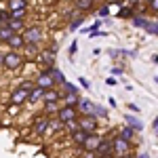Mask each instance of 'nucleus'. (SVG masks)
Returning <instances> with one entry per match:
<instances>
[{
    "label": "nucleus",
    "instance_id": "obj_23",
    "mask_svg": "<svg viewBox=\"0 0 158 158\" xmlns=\"http://www.w3.org/2000/svg\"><path fill=\"white\" fill-rule=\"evenodd\" d=\"M15 34H17V32H13L11 27H9V23L0 25V42H9V40H11Z\"/></svg>",
    "mask_w": 158,
    "mask_h": 158
},
{
    "label": "nucleus",
    "instance_id": "obj_20",
    "mask_svg": "<svg viewBox=\"0 0 158 158\" xmlns=\"http://www.w3.org/2000/svg\"><path fill=\"white\" fill-rule=\"evenodd\" d=\"M23 55H25V59H27V57H38V55H40V44H32V42H25V47H23Z\"/></svg>",
    "mask_w": 158,
    "mask_h": 158
},
{
    "label": "nucleus",
    "instance_id": "obj_17",
    "mask_svg": "<svg viewBox=\"0 0 158 158\" xmlns=\"http://www.w3.org/2000/svg\"><path fill=\"white\" fill-rule=\"evenodd\" d=\"M49 101H61V91L55 86V89H49L44 91V97H42V103H49Z\"/></svg>",
    "mask_w": 158,
    "mask_h": 158
},
{
    "label": "nucleus",
    "instance_id": "obj_49",
    "mask_svg": "<svg viewBox=\"0 0 158 158\" xmlns=\"http://www.w3.org/2000/svg\"><path fill=\"white\" fill-rule=\"evenodd\" d=\"M4 53H6V51H0V68L4 65Z\"/></svg>",
    "mask_w": 158,
    "mask_h": 158
},
{
    "label": "nucleus",
    "instance_id": "obj_44",
    "mask_svg": "<svg viewBox=\"0 0 158 158\" xmlns=\"http://www.w3.org/2000/svg\"><path fill=\"white\" fill-rule=\"evenodd\" d=\"M82 158H97V154H95V152H86V150H82Z\"/></svg>",
    "mask_w": 158,
    "mask_h": 158
},
{
    "label": "nucleus",
    "instance_id": "obj_55",
    "mask_svg": "<svg viewBox=\"0 0 158 158\" xmlns=\"http://www.w3.org/2000/svg\"><path fill=\"white\" fill-rule=\"evenodd\" d=\"M143 2H146V4H148V2H150V0H143Z\"/></svg>",
    "mask_w": 158,
    "mask_h": 158
},
{
    "label": "nucleus",
    "instance_id": "obj_27",
    "mask_svg": "<svg viewBox=\"0 0 158 158\" xmlns=\"http://www.w3.org/2000/svg\"><path fill=\"white\" fill-rule=\"evenodd\" d=\"M59 91H61V93H72V95H78V93H80V89L74 85V82H68V80L59 86Z\"/></svg>",
    "mask_w": 158,
    "mask_h": 158
},
{
    "label": "nucleus",
    "instance_id": "obj_11",
    "mask_svg": "<svg viewBox=\"0 0 158 158\" xmlns=\"http://www.w3.org/2000/svg\"><path fill=\"white\" fill-rule=\"evenodd\" d=\"M95 154H97V158H114L112 141H108V139H103V141L99 143V148L95 150Z\"/></svg>",
    "mask_w": 158,
    "mask_h": 158
},
{
    "label": "nucleus",
    "instance_id": "obj_33",
    "mask_svg": "<svg viewBox=\"0 0 158 158\" xmlns=\"http://www.w3.org/2000/svg\"><path fill=\"white\" fill-rule=\"evenodd\" d=\"M93 112H95L97 118H108V110L103 108V106H97V103H95V110H93Z\"/></svg>",
    "mask_w": 158,
    "mask_h": 158
},
{
    "label": "nucleus",
    "instance_id": "obj_12",
    "mask_svg": "<svg viewBox=\"0 0 158 158\" xmlns=\"http://www.w3.org/2000/svg\"><path fill=\"white\" fill-rule=\"evenodd\" d=\"M76 110H78V114H93L95 103H93L91 99H86V97H80V99H78V106H76Z\"/></svg>",
    "mask_w": 158,
    "mask_h": 158
},
{
    "label": "nucleus",
    "instance_id": "obj_7",
    "mask_svg": "<svg viewBox=\"0 0 158 158\" xmlns=\"http://www.w3.org/2000/svg\"><path fill=\"white\" fill-rule=\"evenodd\" d=\"M101 141H103V135H99L97 131H95V133H89L86 139H85V143H82V150H86V152H95Z\"/></svg>",
    "mask_w": 158,
    "mask_h": 158
},
{
    "label": "nucleus",
    "instance_id": "obj_22",
    "mask_svg": "<svg viewBox=\"0 0 158 158\" xmlns=\"http://www.w3.org/2000/svg\"><path fill=\"white\" fill-rule=\"evenodd\" d=\"M27 2H30V0H9V2H6V9H9V11H21V9H27Z\"/></svg>",
    "mask_w": 158,
    "mask_h": 158
},
{
    "label": "nucleus",
    "instance_id": "obj_32",
    "mask_svg": "<svg viewBox=\"0 0 158 158\" xmlns=\"http://www.w3.org/2000/svg\"><path fill=\"white\" fill-rule=\"evenodd\" d=\"M13 19V15L9 9H0V25H4V23H9Z\"/></svg>",
    "mask_w": 158,
    "mask_h": 158
},
{
    "label": "nucleus",
    "instance_id": "obj_8",
    "mask_svg": "<svg viewBox=\"0 0 158 158\" xmlns=\"http://www.w3.org/2000/svg\"><path fill=\"white\" fill-rule=\"evenodd\" d=\"M36 85L38 86H42L44 91H49V89H55V80H53V76H51L47 70H40V72L36 74Z\"/></svg>",
    "mask_w": 158,
    "mask_h": 158
},
{
    "label": "nucleus",
    "instance_id": "obj_48",
    "mask_svg": "<svg viewBox=\"0 0 158 158\" xmlns=\"http://www.w3.org/2000/svg\"><path fill=\"white\" fill-rule=\"evenodd\" d=\"M129 110H131V112H139V106H135V103H129Z\"/></svg>",
    "mask_w": 158,
    "mask_h": 158
},
{
    "label": "nucleus",
    "instance_id": "obj_29",
    "mask_svg": "<svg viewBox=\"0 0 158 158\" xmlns=\"http://www.w3.org/2000/svg\"><path fill=\"white\" fill-rule=\"evenodd\" d=\"M131 23H133L135 27H141V30H146V25L150 23V21H148L143 15H137V13H135V15H133V19H131Z\"/></svg>",
    "mask_w": 158,
    "mask_h": 158
},
{
    "label": "nucleus",
    "instance_id": "obj_38",
    "mask_svg": "<svg viewBox=\"0 0 158 158\" xmlns=\"http://www.w3.org/2000/svg\"><path fill=\"white\" fill-rule=\"evenodd\" d=\"M148 9H150V13L158 15V0H150V2H148Z\"/></svg>",
    "mask_w": 158,
    "mask_h": 158
},
{
    "label": "nucleus",
    "instance_id": "obj_18",
    "mask_svg": "<svg viewBox=\"0 0 158 158\" xmlns=\"http://www.w3.org/2000/svg\"><path fill=\"white\" fill-rule=\"evenodd\" d=\"M42 97H44V89L36 85L32 91H30V99H27V103H38V101H42Z\"/></svg>",
    "mask_w": 158,
    "mask_h": 158
},
{
    "label": "nucleus",
    "instance_id": "obj_14",
    "mask_svg": "<svg viewBox=\"0 0 158 158\" xmlns=\"http://www.w3.org/2000/svg\"><path fill=\"white\" fill-rule=\"evenodd\" d=\"M93 6H95V0H74V9L78 13H89L93 11Z\"/></svg>",
    "mask_w": 158,
    "mask_h": 158
},
{
    "label": "nucleus",
    "instance_id": "obj_24",
    "mask_svg": "<svg viewBox=\"0 0 158 158\" xmlns=\"http://www.w3.org/2000/svg\"><path fill=\"white\" fill-rule=\"evenodd\" d=\"M61 99H63V106L76 108V106H78V99H80V95H72V93H61Z\"/></svg>",
    "mask_w": 158,
    "mask_h": 158
},
{
    "label": "nucleus",
    "instance_id": "obj_45",
    "mask_svg": "<svg viewBox=\"0 0 158 158\" xmlns=\"http://www.w3.org/2000/svg\"><path fill=\"white\" fill-rule=\"evenodd\" d=\"M106 85H108V86H116V78H114V76H110L108 80H106Z\"/></svg>",
    "mask_w": 158,
    "mask_h": 158
},
{
    "label": "nucleus",
    "instance_id": "obj_43",
    "mask_svg": "<svg viewBox=\"0 0 158 158\" xmlns=\"http://www.w3.org/2000/svg\"><path fill=\"white\" fill-rule=\"evenodd\" d=\"M76 51H78V42L74 40L72 44H70V57H74V55H76Z\"/></svg>",
    "mask_w": 158,
    "mask_h": 158
},
{
    "label": "nucleus",
    "instance_id": "obj_2",
    "mask_svg": "<svg viewBox=\"0 0 158 158\" xmlns=\"http://www.w3.org/2000/svg\"><path fill=\"white\" fill-rule=\"evenodd\" d=\"M78 127H80V131H85V133H95L97 131V116H95V112L93 114H78Z\"/></svg>",
    "mask_w": 158,
    "mask_h": 158
},
{
    "label": "nucleus",
    "instance_id": "obj_39",
    "mask_svg": "<svg viewBox=\"0 0 158 158\" xmlns=\"http://www.w3.org/2000/svg\"><path fill=\"white\" fill-rule=\"evenodd\" d=\"M141 2H143V0H124V4H129V6H133L135 11L139 9V4H141Z\"/></svg>",
    "mask_w": 158,
    "mask_h": 158
},
{
    "label": "nucleus",
    "instance_id": "obj_54",
    "mask_svg": "<svg viewBox=\"0 0 158 158\" xmlns=\"http://www.w3.org/2000/svg\"><path fill=\"white\" fill-rule=\"evenodd\" d=\"M154 82H156V85H158V76H154Z\"/></svg>",
    "mask_w": 158,
    "mask_h": 158
},
{
    "label": "nucleus",
    "instance_id": "obj_42",
    "mask_svg": "<svg viewBox=\"0 0 158 158\" xmlns=\"http://www.w3.org/2000/svg\"><path fill=\"white\" fill-rule=\"evenodd\" d=\"M99 36H108V34H106L103 30H97V32H91V34H89V38H99Z\"/></svg>",
    "mask_w": 158,
    "mask_h": 158
},
{
    "label": "nucleus",
    "instance_id": "obj_10",
    "mask_svg": "<svg viewBox=\"0 0 158 158\" xmlns=\"http://www.w3.org/2000/svg\"><path fill=\"white\" fill-rule=\"evenodd\" d=\"M57 118H59L63 124L68 120H74V118H78V110L76 108H70V106H61L59 112H57Z\"/></svg>",
    "mask_w": 158,
    "mask_h": 158
},
{
    "label": "nucleus",
    "instance_id": "obj_16",
    "mask_svg": "<svg viewBox=\"0 0 158 158\" xmlns=\"http://www.w3.org/2000/svg\"><path fill=\"white\" fill-rule=\"evenodd\" d=\"M124 122H127L131 129H135V131H143L141 118H137V116H133V114H124Z\"/></svg>",
    "mask_w": 158,
    "mask_h": 158
},
{
    "label": "nucleus",
    "instance_id": "obj_40",
    "mask_svg": "<svg viewBox=\"0 0 158 158\" xmlns=\"http://www.w3.org/2000/svg\"><path fill=\"white\" fill-rule=\"evenodd\" d=\"M112 74H114V76H122V74H124V68H122V65H114V68H112Z\"/></svg>",
    "mask_w": 158,
    "mask_h": 158
},
{
    "label": "nucleus",
    "instance_id": "obj_30",
    "mask_svg": "<svg viewBox=\"0 0 158 158\" xmlns=\"http://www.w3.org/2000/svg\"><path fill=\"white\" fill-rule=\"evenodd\" d=\"M61 129H63V122H61L57 116H51V122H49V129H47V131H55V133H59Z\"/></svg>",
    "mask_w": 158,
    "mask_h": 158
},
{
    "label": "nucleus",
    "instance_id": "obj_1",
    "mask_svg": "<svg viewBox=\"0 0 158 158\" xmlns=\"http://www.w3.org/2000/svg\"><path fill=\"white\" fill-rule=\"evenodd\" d=\"M25 55L21 51H6L4 53V70H9V72H15V70H19L21 65H25Z\"/></svg>",
    "mask_w": 158,
    "mask_h": 158
},
{
    "label": "nucleus",
    "instance_id": "obj_47",
    "mask_svg": "<svg viewBox=\"0 0 158 158\" xmlns=\"http://www.w3.org/2000/svg\"><path fill=\"white\" fill-rule=\"evenodd\" d=\"M135 158H150L148 152H139V154H135Z\"/></svg>",
    "mask_w": 158,
    "mask_h": 158
},
{
    "label": "nucleus",
    "instance_id": "obj_5",
    "mask_svg": "<svg viewBox=\"0 0 158 158\" xmlns=\"http://www.w3.org/2000/svg\"><path fill=\"white\" fill-rule=\"evenodd\" d=\"M49 122H51V116H47V114L34 116V120H32V133L34 135H44L47 129H49Z\"/></svg>",
    "mask_w": 158,
    "mask_h": 158
},
{
    "label": "nucleus",
    "instance_id": "obj_21",
    "mask_svg": "<svg viewBox=\"0 0 158 158\" xmlns=\"http://www.w3.org/2000/svg\"><path fill=\"white\" fill-rule=\"evenodd\" d=\"M82 21H85L82 13H76V15H74L72 19H70V23H68L70 32H76V30H80V27H82Z\"/></svg>",
    "mask_w": 158,
    "mask_h": 158
},
{
    "label": "nucleus",
    "instance_id": "obj_53",
    "mask_svg": "<svg viewBox=\"0 0 158 158\" xmlns=\"http://www.w3.org/2000/svg\"><path fill=\"white\" fill-rule=\"evenodd\" d=\"M152 61H154V63L158 65V55H152Z\"/></svg>",
    "mask_w": 158,
    "mask_h": 158
},
{
    "label": "nucleus",
    "instance_id": "obj_51",
    "mask_svg": "<svg viewBox=\"0 0 158 158\" xmlns=\"http://www.w3.org/2000/svg\"><path fill=\"white\" fill-rule=\"evenodd\" d=\"M106 2H108V4H122L124 0H106Z\"/></svg>",
    "mask_w": 158,
    "mask_h": 158
},
{
    "label": "nucleus",
    "instance_id": "obj_52",
    "mask_svg": "<svg viewBox=\"0 0 158 158\" xmlns=\"http://www.w3.org/2000/svg\"><path fill=\"white\" fill-rule=\"evenodd\" d=\"M120 158H135V154H133V152H129V154H124V156H120Z\"/></svg>",
    "mask_w": 158,
    "mask_h": 158
},
{
    "label": "nucleus",
    "instance_id": "obj_31",
    "mask_svg": "<svg viewBox=\"0 0 158 158\" xmlns=\"http://www.w3.org/2000/svg\"><path fill=\"white\" fill-rule=\"evenodd\" d=\"M135 133H137V131H135V129H131L129 124H124V127L120 129V137H124L127 141H131V139L135 137Z\"/></svg>",
    "mask_w": 158,
    "mask_h": 158
},
{
    "label": "nucleus",
    "instance_id": "obj_28",
    "mask_svg": "<svg viewBox=\"0 0 158 158\" xmlns=\"http://www.w3.org/2000/svg\"><path fill=\"white\" fill-rule=\"evenodd\" d=\"M70 135H72V141H74V143L82 148V143H85V139H86V135H89V133H85V131H80V129H78V131H74V133H70Z\"/></svg>",
    "mask_w": 158,
    "mask_h": 158
},
{
    "label": "nucleus",
    "instance_id": "obj_50",
    "mask_svg": "<svg viewBox=\"0 0 158 158\" xmlns=\"http://www.w3.org/2000/svg\"><path fill=\"white\" fill-rule=\"evenodd\" d=\"M108 103H110V108H116V99H114V97H110Z\"/></svg>",
    "mask_w": 158,
    "mask_h": 158
},
{
    "label": "nucleus",
    "instance_id": "obj_4",
    "mask_svg": "<svg viewBox=\"0 0 158 158\" xmlns=\"http://www.w3.org/2000/svg\"><path fill=\"white\" fill-rule=\"evenodd\" d=\"M112 150H114V156H124V154L131 152V141H127L124 137L116 135L112 139Z\"/></svg>",
    "mask_w": 158,
    "mask_h": 158
},
{
    "label": "nucleus",
    "instance_id": "obj_15",
    "mask_svg": "<svg viewBox=\"0 0 158 158\" xmlns=\"http://www.w3.org/2000/svg\"><path fill=\"white\" fill-rule=\"evenodd\" d=\"M44 70H47V72L51 74V76H53V80H55V85H63V82H65V76H63V72H61L59 68H57V65H49V68H44Z\"/></svg>",
    "mask_w": 158,
    "mask_h": 158
},
{
    "label": "nucleus",
    "instance_id": "obj_9",
    "mask_svg": "<svg viewBox=\"0 0 158 158\" xmlns=\"http://www.w3.org/2000/svg\"><path fill=\"white\" fill-rule=\"evenodd\" d=\"M55 55H57V49L51 47V49H42L40 51V55H38L36 59L40 61L44 68H49V65H55Z\"/></svg>",
    "mask_w": 158,
    "mask_h": 158
},
{
    "label": "nucleus",
    "instance_id": "obj_26",
    "mask_svg": "<svg viewBox=\"0 0 158 158\" xmlns=\"http://www.w3.org/2000/svg\"><path fill=\"white\" fill-rule=\"evenodd\" d=\"M9 27H11L13 32L21 34V32L25 30V19H11V21H9Z\"/></svg>",
    "mask_w": 158,
    "mask_h": 158
},
{
    "label": "nucleus",
    "instance_id": "obj_3",
    "mask_svg": "<svg viewBox=\"0 0 158 158\" xmlns=\"http://www.w3.org/2000/svg\"><path fill=\"white\" fill-rule=\"evenodd\" d=\"M21 34H23L25 42H32V44H40L44 40V32H42L40 25H30V27H25Z\"/></svg>",
    "mask_w": 158,
    "mask_h": 158
},
{
    "label": "nucleus",
    "instance_id": "obj_25",
    "mask_svg": "<svg viewBox=\"0 0 158 158\" xmlns=\"http://www.w3.org/2000/svg\"><path fill=\"white\" fill-rule=\"evenodd\" d=\"M135 13H137V11H135L133 6L124 4V6H120V11H118V15H116V17H120V19H133Z\"/></svg>",
    "mask_w": 158,
    "mask_h": 158
},
{
    "label": "nucleus",
    "instance_id": "obj_19",
    "mask_svg": "<svg viewBox=\"0 0 158 158\" xmlns=\"http://www.w3.org/2000/svg\"><path fill=\"white\" fill-rule=\"evenodd\" d=\"M44 108H42V114H47V116H57V112H59V101H49V103H42Z\"/></svg>",
    "mask_w": 158,
    "mask_h": 158
},
{
    "label": "nucleus",
    "instance_id": "obj_34",
    "mask_svg": "<svg viewBox=\"0 0 158 158\" xmlns=\"http://www.w3.org/2000/svg\"><path fill=\"white\" fill-rule=\"evenodd\" d=\"M63 129H68L70 133H74V131H78L80 127H78V120L74 118V120H68V122H65V124H63Z\"/></svg>",
    "mask_w": 158,
    "mask_h": 158
},
{
    "label": "nucleus",
    "instance_id": "obj_13",
    "mask_svg": "<svg viewBox=\"0 0 158 158\" xmlns=\"http://www.w3.org/2000/svg\"><path fill=\"white\" fill-rule=\"evenodd\" d=\"M6 47H9V51H23V47H25L23 34H15V36L6 42Z\"/></svg>",
    "mask_w": 158,
    "mask_h": 158
},
{
    "label": "nucleus",
    "instance_id": "obj_36",
    "mask_svg": "<svg viewBox=\"0 0 158 158\" xmlns=\"http://www.w3.org/2000/svg\"><path fill=\"white\" fill-rule=\"evenodd\" d=\"M97 15H99V17H103V19H106V17H108V15H110V4H108V2H103V4L99 6Z\"/></svg>",
    "mask_w": 158,
    "mask_h": 158
},
{
    "label": "nucleus",
    "instance_id": "obj_41",
    "mask_svg": "<svg viewBox=\"0 0 158 158\" xmlns=\"http://www.w3.org/2000/svg\"><path fill=\"white\" fill-rule=\"evenodd\" d=\"M78 82H80V86H82V89H91V82L86 80L85 76H80V78H78Z\"/></svg>",
    "mask_w": 158,
    "mask_h": 158
},
{
    "label": "nucleus",
    "instance_id": "obj_6",
    "mask_svg": "<svg viewBox=\"0 0 158 158\" xmlns=\"http://www.w3.org/2000/svg\"><path fill=\"white\" fill-rule=\"evenodd\" d=\"M27 99H30V89L17 86L11 93V97H9V103H13V106H23V103H27Z\"/></svg>",
    "mask_w": 158,
    "mask_h": 158
},
{
    "label": "nucleus",
    "instance_id": "obj_46",
    "mask_svg": "<svg viewBox=\"0 0 158 158\" xmlns=\"http://www.w3.org/2000/svg\"><path fill=\"white\" fill-rule=\"evenodd\" d=\"M152 129H154V133L158 135V116L154 118V122H152Z\"/></svg>",
    "mask_w": 158,
    "mask_h": 158
},
{
    "label": "nucleus",
    "instance_id": "obj_37",
    "mask_svg": "<svg viewBox=\"0 0 158 158\" xmlns=\"http://www.w3.org/2000/svg\"><path fill=\"white\" fill-rule=\"evenodd\" d=\"M13 19H25L27 17V9H21V11H13Z\"/></svg>",
    "mask_w": 158,
    "mask_h": 158
},
{
    "label": "nucleus",
    "instance_id": "obj_35",
    "mask_svg": "<svg viewBox=\"0 0 158 158\" xmlns=\"http://www.w3.org/2000/svg\"><path fill=\"white\" fill-rule=\"evenodd\" d=\"M146 32H148V34H154V36H158V21H150V23L146 25Z\"/></svg>",
    "mask_w": 158,
    "mask_h": 158
}]
</instances>
